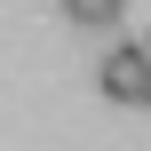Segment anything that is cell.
I'll list each match as a JSON object with an SVG mask.
<instances>
[{
    "mask_svg": "<svg viewBox=\"0 0 151 151\" xmlns=\"http://www.w3.org/2000/svg\"><path fill=\"white\" fill-rule=\"evenodd\" d=\"M96 80H104V96H111V104H143V80H151V48H143V40H119V48L104 56V72H96Z\"/></svg>",
    "mask_w": 151,
    "mask_h": 151,
    "instance_id": "obj_1",
    "label": "cell"
},
{
    "mask_svg": "<svg viewBox=\"0 0 151 151\" xmlns=\"http://www.w3.org/2000/svg\"><path fill=\"white\" fill-rule=\"evenodd\" d=\"M119 8H127V0H64V16H72V24H88V32L119 24Z\"/></svg>",
    "mask_w": 151,
    "mask_h": 151,
    "instance_id": "obj_2",
    "label": "cell"
},
{
    "mask_svg": "<svg viewBox=\"0 0 151 151\" xmlns=\"http://www.w3.org/2000/svg\"><path fill=\"white\" fill-rule=\"evenodd\" d=\"M143 111H151V80H143Z\"/></svg>",
    "mask_w": 151,
    "mask_h": 151,
    "instance_id": "obj_3",
    "label": "cell"
},
{
    "mask_svg": "<svg viewBox=\"0 0 151 151\" xmlns=\"http://www.w3.org/2000/svg\"><path fill=\"white\" fill-rule=\"evenodd\" d=\"M143 48H151V40H143Z\"/></svg>",
    "mask_w": 151,
    "mask_h": 151,
    "instance_id": "obj_4",
    "label": "cell"
}]
</instances>
